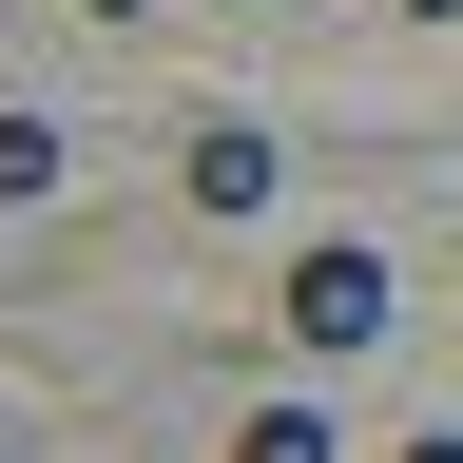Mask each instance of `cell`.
I'll list each match as a JSON object with an SVG mask.
<instances>
[{"instance_id":"obj_2","label":"cell","mask_w":463,"mask_h":463,"mask_svg":"<svg viewBox=\"0 0 463 463\" xmlns=\"http://www.w3.org/2000/svg\"><path fill=\"white\" fill-rule=\"evenodd\" d=\"M270 136H251V116H194V155H174V194H194V213H270Z\"/></svg>"},{"instance_id":"obj_6","label":"cell","mask_w":463,"mask_h":463,"mask_svg":"<svg viewBox=\"0 0 463 463\" xmlns=\"http://www.w3.org/2000/svg\"><path fill=\"white\" fill-rule=\"evenodd\" d=\"M386 20H463V0H386Z\"/></svg>"},{"instance_id":"obj_8","label":"cell","mask_w":463,"mask_h":463,"mask_svg":"<svg viewBox=\"0 0 463 463\" xmlns=\"http://www.w3.org/2000/svg\"><path fill=\"white\" fill-rule=\"evenodd\" d=\"M232 20H270V0H232Z\"/></svg>"},{"instance_id":"obj_1","label":"cell","mask_w":463,"mask_h":463,"mask_svg":"<svg viewBox=\"0 0 463 463\" xmlns=\"http://www.w3.org/2000/svg\"><path fill=\"white\" fill-rule=\"evenodd\" d=\"M270 328L309 347V367H347V347H386V251H367V232H328V251H289Z\"/></svg>"},{"instance_id":"obj_5","label":"cell","mask_w":463,"mask_h":463,"mask_svg":"<svg viewBox=\"0 0 463 463\" xmlns=\"http://www.w3.org/2000/svg\"><path fill=\"white\" fill-rule=\"evenodd\" d=\"M405 463H463V425H405Z\"/></svg>"},{"instance_id":"obj_4","label":"cell","mask_w":463,"mask_h":463,"mask_svg":"<svg viewBox=\"0 0 463 463\" xmlns=\"http://www.w3.org/2000/svg\"><path fill=\"white\" fill-rule=\"evenodd\" d=\"M232 463H328V405H251V425H232Z\"/></svg>"},{"instance_id":"obj_7","label":"cell","mask_w":463,"mask_h":463,"mask_svg":"<svg viewBox=\"0 0 463 463\" xmlns=\"http://www.w3.org/2000/svg\"><path fill=\"white\" fill-rule=\"evenodd\" d=\"M78 20H155V0H78Z\"/></svg>"},{"instance_id":"obj_3","label":"cell","mask_w":463,"mask_h":463,"mask_svg":"<svg viewBox=\"0 0 463 463\" xmlns=\"http://www.w3.org/2000/svg\"><path fill=\"white\" fill-rule=\"evenodd\" d=\"M58 194V116H0V213H39Z\"/></svg>"}]
</instances>
